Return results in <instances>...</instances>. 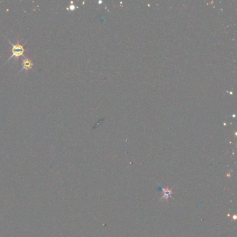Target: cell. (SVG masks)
Instances as JSON below:
<instances>
[{
	"instance_id": "cell-2",
	"label": "cell",
	"mask_w": 237,
	"mask_h": 237,
	"mask_svg": "<svg viewBox=\"0 0 237 237\" xmlns=\"http://www.w3.org/2000/svg\"><path fill=\"white\" fill-rule=\"evenodd\" d=\"M22 68L20 70V72H21L23 70H30V69L33 68L34 64H33L32 61L31 59H29L28 58H22Z\"/></svg>"
},
{
	"instance_id": "cell-1",
	"label": "cell",
	"mask_w": 237,
	"mask_h": 237,
	"mask_svg": "<svg viewBox=\"0 0 237 237\" xmlns=\"http://www.w3.org/2000/svg\"><path fill=\"white\" fill-rule=\"evenodd\" d=\"M6 40L9 42V43L11 45V51H12V54L9 57V59H8V61H9L10 59H11L12 58H18L20 57H21V56H23L24 53L25 52V49L24 48L23 45L20 43L19 41H17L16 44H13L11 42L9 41V40L8 39Z\"/></svg>"
}]
</instances>
